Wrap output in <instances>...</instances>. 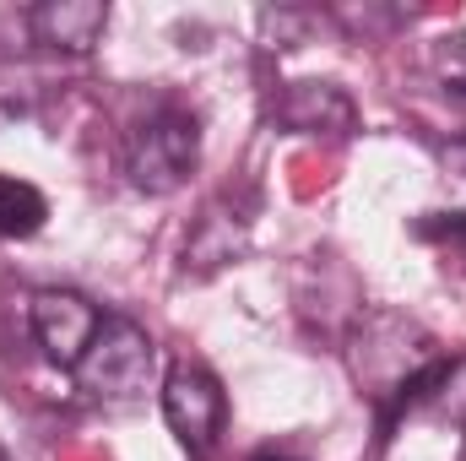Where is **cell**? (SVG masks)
<instances>
[{"label": "cell", "instance_id": "cell-1", "mask_svg": "<svg viewBox=\"0 0 466 461\" xmlns=\"http://www.w3.org/2000/svg\"><path fill=\"white\" fill-rule=\"evenodd\" d=\"M434 358H440V353H434V337H429L423 326L390 315V310H369V315L358 321V332H352V374H358V385H363L385 413L396 407V396H401Z\"/></svg>", "mask_w": 466, "mask_h": 461}, {"label": "cell", "instance_id": "cell-2", "mask_svg": "<svg viewBox=\"0 0 466 461\" xmlns=\"http://www.w3.org/2000/svg\"><path fill=\"white\" fill-rule=\"evenodd\" d=\"M201 158V125L190 109H174L163 104L157 115H147L130 130V147H125V174L141 196H174L190 169Z\"/></svg>", "mask_w": 466, "mask_h": 461}, {"label": "cell", "instance_id": "cell-3", "mask_svg": "<svg viewBox=\"0 0 466 461\" xmlns=\"http://www.w3.org/2000/svg\"><path fill=\"white\" fill-rule=\"evenodd\" d=\"M71 374H76L82 396H93L104 407H130V402H141V391L152 380V337L125 315H104L98 337L87 343Z\"/></svg>", "mask_w": 466, "mask_h": 461}, {"label": "cell", "instance_id": "cell-4", "mask_svg": "<svg viewBox=\"0 0 466 461\" xmlns=\"http://www.w3.org/2000/svg\"><path fill=\"white\" fill-rule=\"evenodd\" d=\"M163 418L190 456H207L228 424V391L207 364H174L163 374Z\"/></svg>", "mask_w": 466, "mask_h": 461}, {"label": "cell", "instance_id": "cell-5", "mask_svg": "<svg viewBox=\"0 0 466 461\" xmlns=\"http://www.w3.org/2000/svg\"><path fill=\"white\" fill-rule=\"evenodd\" d=\"M27 326H33V343L44 347V358L71 374V369L82 364L87 343L98 337L104 315H98L93 299H82V293H71V288H38L33 304H27Z\"/></svg>", "mask_w": 466, "mask_h": 461}, {"label": "cell", "instance_id": "cell-6", "mask_svg": "<svg viewBox=\"0 0 466 461\" xmlns=\"http://www.w3.org/2000/svg\"><path fill=\"white\" fill-rule=\"evenodd\" d=\"M271 119L293 136H352L358 130V109L337 82H282Z\"/></svg>", "mask_w": 466, "mask_h": 461}, {"label": "cell", "instance_id": "cell-7", "mask_svg": "<svg viewBox=\"0 0 466 461\" xmlns=\"http://www.w3.org/2000/svg\"><path fill=\"white\" fill-rule=\"evenodd\" d=\"M27 27L44 49L87 55V49H98V38L109 27V5L104 0H44L27 11Z\"/></svg>", "mask_w": 466, "mask_h": 461}, {"label": "cell", "instance_id": "cell-8", "mask_svg": "<svg viewBox=\"0 0 466 461\" xmlns=\"http://www.w3.org/2000/svg\"><path fill=\"white\" fill-rule=\"evenodd\" d=\"M249 239V207H238L233 196L207 201V212L196 218V229L185 239V271H218Z\"/></svg>", "mask_w": 466, "mask_h": 461}, {"label": "cell", "instance_id": "cell-9", "mask_svg": "<svg viewBox=\"0 0 466 461\" xmlns=\"http://www.w3.org/2000/svg\"><path fill=\"white\" fill-rule=\"evenodd\" d=\"M49 223V196L16 174H0V239H33Z\"/></svg>", "mask_w": 466, "mask_h": 461}, {"label": "cell", "instance_id": "cell-10", "mask_svg": "<svg viewBox=\"0 0 466 461\" xmlns=\"http://www.w3.org/2000/svg\"><path fill=\"white\" fill-rule=\"evenodd\" d=\"M418 239H445V244H466V212H434L418 223Z\"/></svg>", "mask_w": 466, "mask_h": 461}, {"label": "cell", "instance_id": "cell-11", "mask_svg": "<svg viewBox=\"0 0 466 461\" xmlns=\"http://www.w3.org/2000/svg\"><path fill=\"white\" fill-rule=\"evenodd\" d=\"M249 461H299V456H288V451H255Z\"/></svg>", "mask_w": 466, "mask_h": 461}, {"label": "cell", "instance_id": "cell-12", "mask_svg": "<svg viewBox=\"0 0 466 461\" xmlns=\"http://www.w3.org/2000/svg\"><path fill=\"white\" fill-rule=\"evenodd\" d=\"M0 461H5V456H0Z\"/></svg>", "mask_w": 466, "mask_h": 461}]
</instances>
